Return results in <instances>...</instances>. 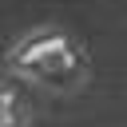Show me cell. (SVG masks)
<instances>
[{
  "mask_svg": "<svg viewBox=\"0 0 127 127\" xmlns=\"http://www.w3.org/2000/svg\"><path fill=\"white\" fill-rule=\"evenodd\" d=\"M8 64L12 71H20L24 79L40 83V87H52V91H67L83 79L87 71V56L83 48L60 32V28H40V32H28L12 52H8Z\"/></svg>",
  "mask_w": 127,
  "mask_h": 127,
  "instance_id": "1",
  "label": "cell"
}]
</instances>
